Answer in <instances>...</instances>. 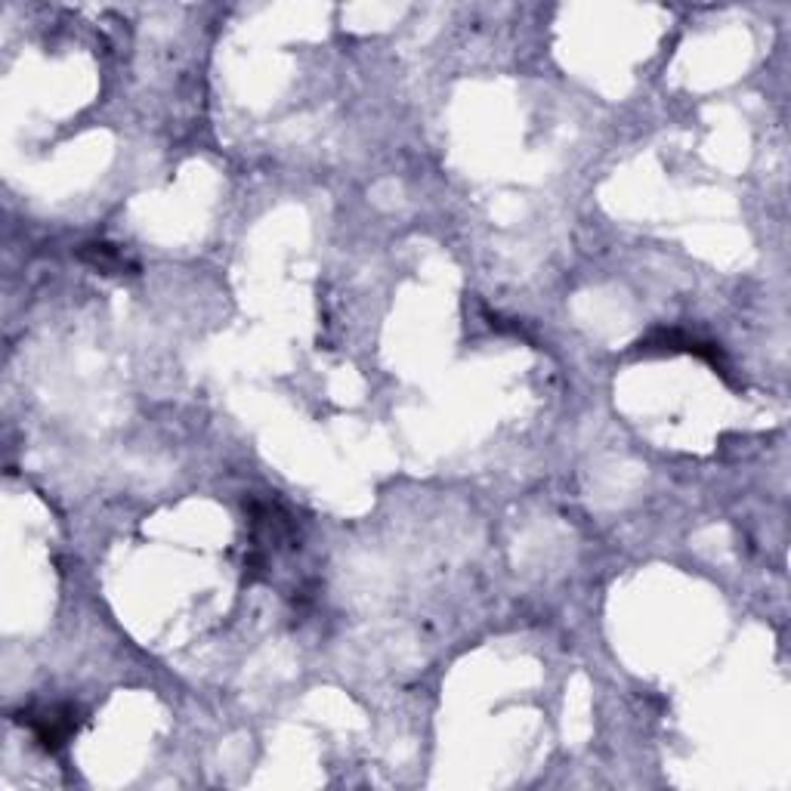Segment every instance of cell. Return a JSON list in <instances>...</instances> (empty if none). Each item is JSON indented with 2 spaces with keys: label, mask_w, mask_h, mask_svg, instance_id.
I'll list each match as a JSON object with an SVG mask.
<instances>
[{
  "label": "cell",
  "mask_w": 791,
  "mask_h": 791,
  "mask_svg": "<svg viewBox=\"0 0 791 791\" xmlns=\"http://www.w3.org/2000/svg\"><path fill=\"white\" fill-rule=\"evenodd\" d=\"M81 257H84L90 266L102 269V272H124V269H127V260H124V254H121L115 245H87V248L81 251Z\"/></svg>",
  "instance_id": "obj_2"
},
{
  "label": "cell",
  "mask_w": 791,
  "mask_h": 791,
  "mask_svg": "<svg viewBox=\"0 0 791 791\" xmlns=\"http://www.w3.org/2000/svg\"><path fill=\"white\" fill-rule=\"evenodd\" d=\"M28 727L34 739H38L47 751H56L72 739V733L78 730V720L72 708L59 705V708H44L38 714H28Z\"/></svg>",
  "instance_id": "obj_1"
}]
</instances>
